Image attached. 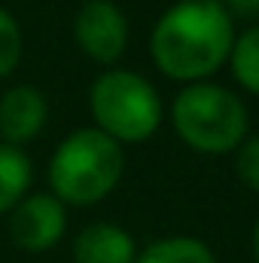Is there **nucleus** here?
Segmentation results:
<instances>
[{"instance_id": "nucleus-9", "label": "nucleus", "mask_w": 259, "mask_h": 263, "mask_svg": "<svg viewBox=\"0 0 259 263\" xmlns=\"http://www.w3.org/2000/svg\"><path fill=\"white\" fill-rule=\"evenodd\" d=\"M31 159L21 147H9L0 141V214L12 211L31 187Z\"/></svg>"}, {"instance_id": "nucleus-7", "label": "nucleus", "mask_w": 259, "mask_h": 263, "mask_svg": "<svg viewBox=\"0 0 259 263\" xmlns=\"http://www.w3.org/2000/svg\"><path fill=\"white\" fill-rule=\"evenodd\" d=\"M49 117L46 95L34 86H9L0 95V138L9 147H21L37 138Z\"/></svg>"}, {"instance_id": "nucleus-10", "label": "nucleus", "mask_w": 259, "mask_h": 263, "mask_svg": "<svg viewBox=\"0 0 259 263\" xmlns=\"http://www.w3.org/2000/svg\"><path fill=\"white\" fill-rule=\"evenodd\" d=\"M134 263H217L213 251L192 236H171L162 242H153Z\"/></svg>"}, {"instance_id": "nucleus-4", "label": "nucleus", "mask_w": 259, "mask_h": 263, "mask_svg": "<svg viewBox=\"0 0 259 263\" xmlns=\"http://www.w3.org/2000/svg\"><path fill=\"white\" fill-rule=\"evenodd\" d=\"M95 129L113 141H146L162 123V98L156 86L134 70H107L89 92Z\"/></svg>"}, {"instance_id": "nucleus-13", "label": "nucleus", "mask_w": 259, "mask_h": 263, "mask_svg": "<svg viewBox=\"0 0 259 263\" xmlns=\"http://www.w3.org/2000/svg\"><path fill=\"white\" fill-rule=\"evenodd\" d=\"M235 168H238V175H241V181H244L247 187L259 190V135L241 141V147H238V159H235Z\"/></svg>"}, {"instance_id": "nucleus-5", "label": "nucleus", "mask_w": 259, "mask_h": 263, "mask_svg": "<svg viewBox=\"0 0 259 263\" xmlns=\"http://www.w3.org/2000/svg\"><path fill=\"white\" fill-rule=\"evenodd\" d=\"M6 230H9V242L18 251L28 254L49 251L52 245L61 242L67 230L64 202H58L52 193H31L9 211Z\"/></svg>"}, {"instance_id": "nucleus-3", "label": "nucleus", "mask_w": 259, "mask_h": 263, "mask_svg": "<svg viewBox=\"0 0 259 263\" xmlns=\"http://www.w3.org/2000/svg\"><path fill=\"white\" fill-rule=\"evenodd\" d=\"M177 135L201 153H226L241 147L247 138V107L244 101L217 83L186 86L171 107Z\"/></svg>"}, {"instance_id": "nucleus-15", "label": "nucleus", "mask_w": 259, "mask_h": 263, "mask_svg": "<svg viewBox=\"0 0 259 263\" xmlns=\"http://www.w3.org/2000/svg\"><path fill=\"white\" fill-rule=\"evenodd\" d=\"M253 254H256V263H259V220H256V230H253Z\"/></svg>"}, {"instance_id": "nucleus-14", "label": "nucleus", "mask_w": 259, "mask_h": 263, "mask_svg": "<svg viewBox=\"0 0 259 263\" xmlns=\"http://www.w3.org/2000/svg\"><path fill=\"white\" fill-rule=\"evenodd\" d=\"M229 9L235 15H244V18H256L259 15V0H226Z\"/></svg>"}, {"instance_id": "nucleus-1", "label": "nucleus", "mask_w": 259, "mask_h": 263, "mask_svg": "<svg viewBox=\"0 0 259 263\" xmlns=\"http://www.w3.org/2000/svg\"><path fill=\"white\" fill-rule=\"evenodd\" d=\"M235 43L232 15L223 3L180 0L153 28V59L174 80H201L229 62Z\"/></svg>"}, {"instance_id": "nucleus-2", "label": "nucleus", "mask_w": 259, "mask_h": 263, "mask_svg": "<svg viewBox=\"0 0 259 263\" xmlns=\"http://www.w3.org/2000/svg\"><path fill=\"white\" fill-rule=\"evenodd\" d=\"M122 168L125 159L119 141L101 129H76L52 153L49 187L64 205H92L119 184Z\"/></svg>"}, {"instance_id": "nucleus-6", "label": "nucleus", "mask_w": 259, "mask_h": 263, "mask_svg": "<svg viewBox=\"0 0 259 263\" xmlns=\"http://www.w3.org/2000/svg\"><path fill=\"white\" fill-rule=\"evenodd\" d=\"M73 37L89 59L113 65L128 43L125 12L113 0H85L73 18Z\"/></svg>"}, {"instance_id": "nucleus-12", "label": "nucleus", "mask_w": 259, "mask_h": 263, "mask_svg": "<svg viewBox=\"0 0 259 263\" xmlns=\"http://www.w3.org/2000/svg\"><path fill=\"white\" fill-rule=\"evenodd\" d=\"M18 59H21V28L12 18V12L0 6V77L12 73Z\"/></svg>"}, {"instance_id": "nucleus-8", "label": "nucleus", "mask_w": 259, "mask_h": 263, "mask_svg": "<svg viewBox=\"0 0 259 263\" xmlns=\"http://www.w3.org/2000/svg\"><path fill=\"white\" fill-rule=\"evenodd\" d=\"M76 263H134V239L116 223H92L73 242Z\"/></svg>"}, {"instance_id": "nucleus-11", "label": "nucleus", "mask_w": 259, "mask_h": 263, "mask_svg": "<svg viewBox=\"0 0 259 263\" xmlns=\"http://www.w3.org/2000/svg\"><path fill=\"white\" fill-rule=\"evenodd\" d=\"M229 62H232L235 80L244 89H250V92L259 95V25L250 28V31H244L241 37H235Z\"/></svg>"}, {"instance_id": "nucleus-16", "label": "nucleus", "mask_w": 259, "mask_h": 263, "mask_svg": "<svg viewBox=\"0 0 259 263\" xmlns=\"http://www.w3.org/2000/svg\"><path fill=\"white\" fill-rule=\"evenodd\" d=\"M204 3H223V0H204Z\"/></svg>"}]
</instances>
